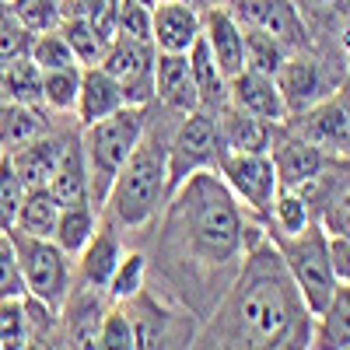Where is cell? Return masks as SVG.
Here are the masks:
<instances>
[{"label": "cell", "instance_id": "1", "mask_svg": "<svg viewBox=\"0 0 350 350\" xmlns=\"http://www.w3.org/2000/svg\"><path fill=\"white\" fill-rule=\"evenodd\" d=\"M267 224H249L242 203L231 196L214 168L193 172L172 189L158 228V277L186 312L207 319L252 242Z\"/></svg>", "mask_w": 350, "mask_h": 350}, {"label": "cell", "instance_id": "2", "mask_svg": "<svg viewBox=\"0 0 350 350\" xmlns=\"http://www.w3.org/2000/svg\"><path fill=\"white\" fill-rule=\"evenodd\" d=\"M312 312L270 235L252 242L193 347H312Z\"/></svg>", "mask_w": 350, "mask_h": 350}, {"label": "cell", "instance_id": "3", "mask_svg": "<svg viewBox=\"0 0 350 350\" xmlns=\"http://www.w3.org/2000/svg\"><path fill=\"white\" fill-rule=\"evenodd\" d=\"M168 133L148 112L144 137L137 140L130 158L123 161L120 175L112 179L109 196L102 203V211L109 214V224L140 231V228L154 224L158 214L165 211L168 193H172V186H168Z\"/></svg>", "mask_w": 350, "mask_h": 350}, {"label": "cell", "instance_id": "4", "mask_svg": "<svg viewBox=\"0 0 350 350\" xmlns=\"http://www.w3.org/2000/svg\"><path fill=\"white\" fill-rule=\"evenodd\" d=\"M148 126V105H123L105 120L81 126V151H84V168H88V196L102 211V203L109 196L112 179L120 175L123 161L137 148V140L144 137Z\"/></svg>", "mask_w": 350, "mask_h": 350}, {"label": "cell", "instance_id": "5", "mask_svg": "<svg viewBox=\"0 0 350 350\" xmlns=\"http://www.w3.org/2000/svg\"><path fill=\"white\" fill-rule=\"evenodd\" d=\"M270 242L277 245L291 280L298 284L308 312L319 315L329 305L333 291L340 284L336 273H333V262H329V235L323 231V224L315 221L305 231H298V235H270Z\"/></svg>", "mask_w": 350, "mask_h": 350}, {"label": "cell", "instance_id": "6", "mask_svg": "<svg viewBox=\"0 0 350 350\" xmlns=\"http://www.w3.org/2000/svg\"><path fill=\"white\" fill-rule=\"evenodd\" d=\"M11 242H14V252H18L25 295L42 301L46 308H53L56 315H60L70 287H74V262H70V256L53 239L21 235V231H11Z\"/></svg>", "mask_w": 350, "mask_h": 350}, {"label": "cell", "instance_id": "7", "mask_svg": "<svg viewBox=\"0 0 350 350\" xmlns=\"http://www.w3.org/2000/svg\"><path fill=\"white\" fill-rule=\"evenodd\" d=\"M217 161H221L217 116L211 109L179 112V123L168 133V186L175 189L183 179H189L193 172H203V168L217 172Z\"/></svg>", "mask_w": 350, "mask_h": 350}, {"label": "cell", "instance_id": "8", "mask_svg": "<svg viewBox=\"0 0 350 350\" xmlns=\"http://www.w3.org/2000/svg\"><path fill=\"white\" fill-rule=\"evenodd\" d=\"M217 175L231 189V196L242 203L245 214L267 221L270 203L280 189L277 165H273L270 151H228L217 161Z\"/></svg>", "mask_w": 350, "mask_h": 350}, {"label": "cell", "instance_id": "9", "mask_svg": "<svg viewBox=\"0 0 350 350\" xmlns=\"http://www.w3.org/2000/svg\"><path fill=\"white\" fill-rule=\"evenodd\" d=\"M273 77H277V88H280V98L287 105V123L295 120V116L308 112L312 105H319L343 81V74L333 70L323 56H315L312 49H291Z\"/></svg>", "mask_w": 350, "mask_h": 350}, {"label": "cell", "instance_id": "10", "mask_svg": "<svg viewBox=\"0 0 350 350\" xmlns=\"http://www.w3.org/2000/svg\"><path fill=\"white\" fill-rule=\"evenodd\" d=\"M154 56H158L154 42L116 36L105 46V56L98 67L120 84L126 105H148L154 98Z\"/></svg>", "mask_w": 350, "mask_h": 350}, {"label": "cell", "instance_id": "11", "mask_svg": "<svg viewBox=\"0 0 350 350\" xmlns=\"http://www.w3.org/2000/svg\"><path fill=\"white\" fill-rule=\"evenodd\" d=\"M242 28H259L287 49H312V32L295 0H221Z\"/></svg>", "mask_w": 350, "mask_h": 350}, {"label": "cell", "instance_id": "12", "mask_svg": "<svg viewBox=\"0 0 350 350\" xmlns=\"http://www.w3.org/2000/svg\"><path fill=\"white\" fill-rule=\"evenodd\" d=\"M295 120H298L301 137L319 144L326 154L350 161V81L347 77L319 105H312L308 112L295 116Z\"/></svg>", "mask_w": 350, "mask_h": 350}, {"label": "cell", "instance_id": "13", "mask_svg": "<svg viewBox=\"0 0 350 350\" xmlns=\"http://www.w3.org/2000/svg\"><path fill=\"white\" fill-rule=\"evenodd\" d=\"M280 130L284 126H277L273 144H270V158L277 165L280 186H308L340 161V158L326 154L319 144H312L308 137H301L298 130L295 133H280Z\"/></svg>", "mask_w": 350, "mask_h": 350}, {"label": "cell", "instance_id": "14", "mask_svg": "<svg viewBox=\"0 0 350 350\" xmlns=\"http://www.w3.org/2000/svg\"><path fill=\"white\" fill-rule=\"evenodd\" d=\"M137 329V347H193L196 329H179L175 319L148 287H140L133 298L120 301Z\"/></svg>", "mask_w": 350, "mask_h": 350}, {"label": "cell", "instance_id": "15", "mask_svg": "<svg viewBox=\"0 0 350 350\" xmlns=\"http://www.w3.org/2000/svg\"><path fill=\"white\" fill-rule=\"evenodd\" d=\"M228 102L245 109L256 120L270 126H287V105L280 98V88L273 74L262 70H239L235 77H228Z\"/></svg>", "mask_w": 350, "mask_h": 350}, {"label": "cell", "instance_id": "16", "mask_svg": "<svg viewBox=\"0 0 350 350\" xmlns=\"http://www.w3.org/2000/svg\"><path fill=\"white\" fill-rule=\"evenodd\" d=\"M203 28V14L189 0H158L151 8V42L161 53H189Z\"/></svg>", "mask_w": 350, "mask_h": 350}, {"label": "cell", "instance_id": "17", "mask_svg": "<svg viewBox=\"0 0 350 350\" xmlns=\"http://www.w3.org/2000/svg\"><path fill=\"white\" fill-rule=\"evenodd\" d=\"M123 256V242H120V231L116 224H98L95 235L84 242V249L77 252V267H74V284L81 287H92V291H102L109 287V277L116 270V262Z\"/></svg>", "mask_w": 350, "mask_h": 350}, {"label": "cell", "instance_id": "18", "mask_svg": "<svg viewBox=\"0 0 350 350\" xmlns=\"http://www.w3.org/2000/svg\"><path fill=\"white\" fill-rule=\"evenodd\" d=\"M203 39H207L214 60L221 67L224 77H235L239 70H245V32L242 25L231 18V11L224 4H214L203 11Z\"/></svg>", "mask_w": 350, "mask_h": 350}, {"label": "cell", "instance_id": "19", "mask_svg": "<svg viewBox=\"0 0 350 350\" xmlns=\"http://www.w3.org/2000/svg\"><path fill=\"white\" fill-rule=\"evenodd\" d=\"M67 144H70V140L53 137V133L42 130L39 137L25 140L21 148L8 151V158H11L14 172L21 175L25 189H46V186L53 183L56 165H60V158H64V151H67Z\"/></svg>", "mask_w": 350, "mask_h": 350}, {"label": "cell", "instance_id": "20", "mask_svg": "<svg viewBox=\"0 0 350 350\" xmlns=\"http://www.w3.org/2000/svg\"><path fill=\"white\" fill-rule=\"evenodd\" d=\"M154 98L168 112H189L200 109L196 98V84L189 70V56L186 53H161L154 56Z\"/></svg>", "mask_w": 350, "mask_h": 350}, {"label": "cell", "instance_id": "21", "mask_svg": "<svg viewBox=\"0 0 350 350\" xmlns=\"http://www.w3.org/2000/svg\"><path fill=\"white\" fill-rule=\"evenodd\" d=\"M217 137H221V154L228 151H270L277 126L256 120L245 109L224 102L217 112Z\"/></svg>", "mask_w": 350, "mask_h": 350}, {"label": "cell", "instance_id": "22", "mask_svg": "<svg viewBox=\"0 0 350 350\" xmlns=\"http://www.w3.org/2000/svg\"><path fill=\"white\" fill-rule=\"evenodd\" d=\"M123 105H126V98L120 92V84L102 67H81V92H77V105H74L81 126H92Z\"/></svg>", "mask_w": 350, "mask_h": 350}, {"label": "cell", "instance_id": "23", "mask_svg": "<svg viewBox=\"0 0 350 350\" xmlns=\"http://www.w3.org/2000/svg\"><path fill=\"white\" fill-rule=\"evenodd\" d=\"M189 70H193V84H196V98H200V109H211L217 112L224 102H228V77L221 74L214 53L203 39V32L196 36V42L189 46Z\"/></svg>", "mask_w": 350, "mask_h": 350}, {"label": "cell", "instance_id": "24", "mask_svg": "<svg viewBox=\"0 0 350 350\" xmlns=\"http://www.w3.org/2000/svg\"><path fill=\"white\" fill-rule=\"evenodd\" d=\"M315 207L301 186H280L273 203H270V214H267V231L270 235H298L308 224H315Z\"/></svg>", "mask_w": 350, "mask_h": 350}, {"label": "cell", "instance_id": "25", "mask_svg": "<svg viewBox=\"0 0 350 350\" xmlns=\"http://www.w3.org/2000/svg\"><path fill=\"white\" fill-rule=\"evenodd\" d=\"M312 347H350V284H336L329 305L312 319Z\"/></svg>", "mask_w": 350, "mask_h": 350}, {"label": "cell", "instance_id": "26", "mask_svg": "<svg viewBox=\"0 0 350 350\" xmlns=\"http://www.w3.org/2000/svg\"><path fill=\"white\" fill-rule=\"evenodd\" d=\"M98 228V207L92 200H77V203H64L60 217H56V231L53 242L60 245L67 256H77L84 249V242L95 235Z\"/></svg>", "mask_w": 350, "mask_h": 350}, {"label": "cell", "instance_id": "27", "mask_svg": "<svg viewBox=\"0 0 350 350\" xmlns=\"http://www.w3.org/2000/svg\"><path fill=\"white\" fill-rule=\"evenodd\" d=\"M64 203L53 196V189H25V200L18 207V221L11 231H21V235H36V239H53L56 231V217H60Z\"/></svg>", "mask_w": 350, "mask_h": 350}, {"label": "cell", "instance_id": "28", "mask_svg": "<svg viewBox=\"0 0 350 350\" xmlns=\"http://www.w3.org/2000/svg\"><path fill=\"white\" fill-rule=\"evenodd\" d=\"M53 196L60 203H77V200H92L88 196V168H84V151H81V140L67 144V151L56 165V175L49 183Z\"/></svg>", "mask_w": 350, "mask_h": 350}, {"label": "cell", "instance_id": "29", "mask_svg": "<svg viewBox=\"0 0 350 350\" xmlns=\"http://www.w3.org/2000/svg\"><path fill=\"white\" fill-rule=\"evenodd\" d=\"M0 84L11 102L18 105H42V70L32 64V56H18L8 67H0Z\"/></svg>", "mask_w": 350, "mask_h": 350}, {"label": "cell", "instance_id": "30", "mask_svg": "<svg viewBox=\"0 0 350 350\" xmlns=\"http://www.w3.org/2000/svg\"><path fill=\"white\" fill-rule=\"evenodd\" d=\"M56 32L64 36V42L70 46L74 60H77L81 67H98V64H102V56H105V46H109V42H105L81 14H64L60 25H56Z\"/></svg>", "mask_w": 350, "mask_h": 350}, {"label": "cell", "instance_id": "31", "mask_svg": "<svg viewBox=\"0 0 350 350\" xmlns=\"http://www.w3.org/2000/svg\"><path fill=\"white\" fill-rule=\"evenodd\" d=\"M42 130H46V126H42L39 112H36L32 105H18V102H11V105L0 109V148H4V151L21 148L25 140L39 137Z\"/></svg>", "mask_w": 350, "mask_h": 350}, {"label": "cell", "instance_id": "32", "mask_svg": "<svg viewBox=\"0 0 350 350\" xmlns=\"http://www.w3.org/2000/svg\"><path fill=\"white\" fill-rule=\"evenodd\" d=\"M148 256L144 252H123L120 256V262H116V270H112V277H109V287H105V295H109V301H126V298H133L140 287H148Z\"/></svg>", "mask_w": 350, "mask_h": 350}, {"label": "cell", "instance_id": "33", "mask_svg": "<svg viewBox=\"0 0 350 350\" xmlns=\"http://www.w3.org/2000/svg\"><path fill=\"white\" fill-rule=\"evenodd\" d=\"M81 92V67H60L42 70V105L53 112H74Z\"/></svg>", "mask_w": 350, "mask_h": 350}, {"label": "cell", "instance_id": "34", "mask_svg": "<svg viewBox=\"0 0 350 350\" xmlns=\"http://www.w3.org/2000/svg\"><path fill=\"white\" fill-rule=\"evenodd\" d=\"M8 11L32 36L53 32V28L60 25V18H64V4H60V0H8Z\"/></svg>", "mask_w": 350, "mask_h": 350}, {"label": "cell", "instance_id": "35", "mask_svg": "<svg viewBox=\"0 0 350 350\" xmlns=\"http://www.w3.org/2000/svg\"><path fill=\"white\" fill-rule=\"evenodd\" d=\"M242 32H245V67L262 70V74H277L291 49L284 42H277L273 36L259 32V28H242Z\"/></svg>", "mask_w": 350, "mask_h": 350}, {"label": "cell", "instance_id": "36", "mask_svg": "<svg viewBox=\"0 0 350 350\" xmlns=\"http://www.w3.org/2000/svg\"><path fill=\"white\" fill-rule=\"evenodd\" d=\"M308 32H340V25L350 18V0H295Z\"/></svg>", "mask_w": 350, "mask_h": 350}, {"label": "cell", "instance_id": "37", "mask_svg": "<svg viewBox=\"0 0 350 350\" xmlns=\"http://www.w3.org/2000/svg\"><path fill=\"white\" fill-rule=\"evenodd\" d=\"M28 56H32V64L39 67V70H60V67H81L77 60H74V53H70V46L64 42V36L56 32H39V36H32V46H28Z\"/></svg>", "mask_w": 350, "mask_h": 350}, {"label": "cell", "instance_id": "38", "mask_svg": "<svg viewBox=\"0 0 350 350\" xmlns=\"http://www.w3.org/2000/svg\"><path fill=\"white\" fill-rule=\"evenodd\" d=\"M315 217L326 235H350V183L336 186L326 200H319Z\"/></svg>", "mask_w": 350, "mask_h": 350}, {"label": "cell", "instance_id": "39", "mask_svg": "<svg viewBox=\"0 0 350 350\" xmlns=\"http://www.w3.org/2000/svg\"><path fill=\"white\" fill-rule=\"evenodd\" d=\"M21 200H25V183H21V175L14 172L11 158L4 154V161H0V231L14 228Z\"/></svg>", "mask_w": 350, "mask_h": 350}, {"label": "cell", "instance_id": "40", "mask_svg": "<svg viewBox=\"0 0 350 350\" xmlns=\"http://www.w3.org/2000/svg\"><path fill=\"white\" fill-rule=\"evenodd\" d=\"M116 36L151 42V4H148V0H120V14H116Z\"/></svg>", "mask_w": 350, "mask_h": 350}, {"label": "cell", "instance_id": "41", "mask_svg": "<svg viewBox=\"0 0 350 350\" xmlns=\"http://www.w3.org/2000/svg\"><path fill=\"white\" fill-rule=\"evenodd\" d=\"M95 347H137V329L130 323V315L123 305H109L102 315V326H98V343Z\"/></svg>", "mask_w": 350, "mask_h": 350}, {"label": "cell", "instance_id": "42", "mask_svg": "<svg viewBox=\"0 0 350 350\" xmlns=\"http://www.w3.org/2000/svg\"><path fill=\"white\" fill-rule=\"evenodd\" d=\"M0 347H28L25 295L21 298H0Z\"/></svg>", "mask_w": 350, "mask_h": 350}, {"label": "cell", "instance_id": "43", "mask_svg": "<svg viewBox=\"0 0 350 350\" xmlns=\"http://www.w3.org/2000/svg\"><path fill=\"white\" fill-rule=\"evenodd\" d=\"M21 295H25V280H21L11 231H0V298H21Z\"/></svg>", "mask_w": 350, "mask_h": 350}, {"label": "cell", "instance_id": "44", "mask_svg": "<svg viewBox=\"0 0 350 350\" xmlns=\"http://www.w3.org/2000/svg\"><path fill=\"white\" fill-rule=\"evenodd\" d=\"M28 46H32V32L21 28L8 11V18L0 21V67H8L18 56H28Z\"/></svg>", "mask_w": 350, "mask_h": 350}, {"label": "cell", "instance_id": "45", "mask_svg": "<svg viewBox=\"0 0 350 350\" xmlns=\"http://www.w3.org/2000/svg\"><path fill=\"white\" fill-rule=\"evenodd\" d=\"M116 14H120V0H88L84 11H81V18L92 25L105 42L116 39Z\"/></svg>", "mask_w": 350, "mask_h": 350}, {"label": "cell", "instance_id": "46", "mask_svg": "<svg viewBox=\"0 0 350 350\" xmlns=\"http://www.w3.org/2000/svg\"><path fill=\"white\" fill-rule=\"evenodd\" d=\"M329 262L340 284H350V235H329Z\"/></svg>", "mask_w": 350, "mask_h": 350}, {"label": "cell", "instance_id": "47", "mask_svg": "<svg viewBox=\"0 0 350 350\" xmlns=\"http://www.w3.org/2000/svg\"><path fill=\"white\" fill-rule=\"evenodd\" d=\"M60 4H64V14H81L88 0H60Z\"/></svg>", "mask_w": 350, "mask_h": 350}, {"label": "cell", "instance_id": "48", "mask_svg": "<svg viewBox=\"0 0 350 350\" xmlns=\"http://www.w3.org/2000/svg\"><path fill=\"white\" fill-rule=\"evenodd\" d=\"M4 154H8V151H4V148H0V161H4Z\"/></svg>", "mask_w": 350, "mask_h": 350}]
</instances>
